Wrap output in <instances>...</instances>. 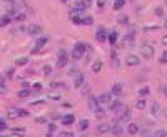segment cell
Listing matches in <instances>:
<instances>
[{"instance_id":"1","label":"cell","mask_w":167,"mask_h":137,"mask_svg":"<svg viewBox=\"0 0 167 137\" xmlns=\"http://www.w3.org/2000/svg\"><path fill=\"white\" fill-rule=\"evenodd\" d=\"M84 52H85V44L77 42L75 47H74V50H72V59H75V60L82 59V57H84Z\"/></svg>"},{"instance_id":"2","label":"cell","mask_w":167,"mask_h":137,"mask_svg":"<svg viewBox=\"0 0 167 137\" xmlns=\"http://www.w3.org/2000/svg\"><path fill=\"white\" fill-rule=\"evenodd\" d=\"M7 115H9L10 119H17V117H25V115H28L27 110H20L17 109V107H10L9 110H7Z\"/></svg>"},{"instance_id":"3","label":"cell","mask_w":167,"mask_h":137,"mask_svg":"<svg viewBox=\"0 0 167 137\" xmlns=\"http://www.w3.org/2000/svg\"><path fill=\"white\" fill-rule=\"evenodd\" d=\"M69 64V54L67 50H60L59 52V57H57V67H65Z\"/></svg>"},{"instance_id":"4","label":"cell","mask_w":167,"mask_h":137,"mask_svg":"<svg viewBox=\"0 0 167 137\" xmlns=\"http://www.w3.org/2000/svg\"><path fill=\"white\" fill-rule=\"evenodd\" d=\"M140 55L144 57V59H152V57H154V47H152V45H149V44L142 45V47H140Z\"/></svg>"},{"instance_id":"5","label":"cell","mask_w":167,"mask_h":137,"mask_svg":"<svg viewBox=\"0 0 167 137\" xmlns=\"http://www.w3.org/2000/svg\"><path fill=\"white\" fill-rule=\"evenodd\" d=\"M139 64H140V59L137 55H134V54L125 57V65H129V67H137Z\"/></svg>"},{"instance_id":"6","label":"cell","mask_w":167,"mask_h":137,"mask_svg":"<svg viewBox=\"0 0 167 137\" xmlns=\"http://www.w3.org/2000/svg\"><path fill=\"white\" fill-rule=\"evenodd\" d=\"M107 30H105L104 27H99L97 28V32H95V39H97V42H105L107 40Z\"/></svg>"},{"instance_id":"7","label":"cell","mask_w":167,"mask_h":137,"mask_svg":"<svg viewBox=\"0 0 167 137\" xmlns=\"http://www.w3.org/2000/svg\"><path fill=\"white\" fill-rule=\"evenodd\" d=\"M25 30H27V34H30V35H40V34H42V27L37 25V24H32V25H28Z\"/></svg>"},{"instance_id":"8","label":"cell","mask_w":167,"mask_h":137,"mask_svg":"<svg viewBox=\"0 0 167 137\" xmlns=\"http://www.w3.org/2000/svg\"><path fill=\"white\" fill-rule=\"evenodd\" d=\"M111 134H114L115 137H119V135H122L124 134V127L120 126L119 122H115V124H112L111 126Z\"/></svg>"},{"instance_id":"9","label":"cell","mask_w":167,"mask_h":137,"mask_svg":"<svg viewBox=\"0 0 167 137\" xmlns=\"http://www.w3.org/2000/svg\"><path fill=\"white\" fill-rule=\"evenodd\" d=\"M134 44H136V37H134V34H127L124 37V40H122V45H124V47H134Z\"/></svg>"},{"instance_id":"10","label":"cell","mask_w":167,"mask_h":137,"mask_svg":"<svg viewBox=\"0 0 167 137\" xmlns=\"http://www.w3.org/2000/svg\"><path fill=\"white\" fill-rule=\"evenodd\" d=\"M47 42H48V37H40V39L35 42V47H34V52H39L42 47H45L47 45Z\"/></svg>"},{"instance_id":"11","label":"cell","mask_w":167,"mask_h":137,"mask_svg":"<svg viewBox=\"0 0 167 137\" xmlns=\"http://www.w3.org/2000/svg\"><path fill=\"white\" fill-rule=\"evenodd\" d=\"M109 107H111V110H112V112H120L122 109H124V104H122L120 101H111Z\"/></svg>"},{"instance_id":"12","label":"cell","mask_w":167,"mask_h":137,"mask_svg":"<svg viewBox=\"0 0 167 137\" xmlns=\"http://www.w3.org/2000/svg\"><path fill=\"white\" fill-rule=\"evenodd\" d=\"M97 101H99V104H111V101H112V94L104 92V94H100L99 97H97Z\"/></svg>"},{"instance_id":"13","label":"cell","mask_w":167,"mask_h":137,"mask_svg":"<svg viewBox=\"0 0 167 137\" xmlns=\"http://www.w3.org/2000/svg\"><path fill=\"white\" fill-rule=\"evenodd\" d=\"M89 109L92 112H95L99 109V101H97V97H94V95H89Z\"/></svg>"},{"instance_id":"14","label":"cell","mask_w":167,"mask_h":137,"mask_svg":"<svg viewBox=\"0 0 167 137\" xmlns=\"http://www.w3.org/2000/svg\"><path fill=\"white\" fill-rule=\"evenodd\" d=\"M111 94H112V95H115V97H120V95L124 94V87H122V84H114V85H112Z\"/></svg>"},{"instance_id":"15","label":"cell","mask_w":167,"mask_h":137,"mask_svg":"<svg viewBox=\"0 0 167 137\" xmlns=\"http://www.w3.org/2000/svg\"><path fill=\"white\" fill-rule=\"evenodd\" d=\"M150 112H152V115H156V117H157V115H161V105H159V102L157 101H152V102H150Z\"/></svg>"},{"instance_id":"16","label":"cell","mask_w":167,"mask_h":137,"mask_svg":"<svg viewBox=\"0 0 167 137\" xmlns=\"http://www.w3.org/2000/svg\"><path fill=\"white\" fill-rule=\"evenodd\" d=\"M85 80H87V79H85V75H84V74H77V77H75V82H74V85L77 87V89H80V87H82V85H85Z\"/></svg>"},{"instance_id":"17","label":"cell","mask_w":167,"mask_h":137,"mask_svg":"<svg viewBox=\"0 0 167 137\" xmlns=\"http://www.w3.org/2000/svg\"><path fill=\"white\" fill-rule=\"evenodd\" d=\"M139 131H140V129H139V126H137L136 122H130L127 126V134H130V135H136Z\"/></svg>"},{"instance_id":"18","label":"cell","mask_w":167,"mask_h":137,"mask_svg":"<svg viewBox=\"0 0 167 137\" xmlns=\"http://www.w3.org/2000/svg\"><path fill=\"white\" fill-rule=\"evenodd\" d=\"M74 120H75L74 115L67 114V115H64V117H62V124H64V126H72V124H74Z\"/></svg>"},{"instance_id":"19","label":"cell","mask_w":167,"mask_h":137,"mask_svg":"<svg viewBox=\"0 0 167 137\" xmlns=\"http://www.w3.org/2000/svg\"><path fill=\"white\" fill-rule=\"evenodd\" d=\"M89 5V2H85V0H74V7L75 9H80V10H85Z\"/></svg>"},{"instance_id":"20","label":"cell","mask_w":167,"mask_h":137,"mask_svg":"<svg viewBox=\"0 0 167 137\" xmlns=\"http://www.w3.org/2000/svg\"><path fill=\"white\" fill-rule=\"evenodd\" d=\"M100 70H102V60H100V59H97L95 62H94V64H92V72H100Z\"/></svg>"},{"instance_id":"21","label":"cell","mask_w":167,"mask_h":137,"mask_svg":"<svg viewBox=\"0 0 167 137\" xmlns=\"http://www.w3.org/2000/svg\"><path fill=\"white\" fill-rule=\"evenodd\" d=\"M109 131H111L109 124H99V126H97V132H99V134H105V132H109Z\"/></svg>"},{"instance_id":"22","label":"cell","mask_w":167,"mask_h":137,"mask_svg":"<svg viewBox=\"0 0 167 137\" xmlns=\"http://www.w3.org/2000/svg\"><path fill=\"white\" fill-rule=\"evenodd\" d=\"M92 24H94L92 15H82V25H92Z\"/></svg>"},{"instance_id":"23","label":"cell","mask_w":167,"mask_h":137,"mask_svg":"<svg viewBox=\"0 0 167 137\" xmlns=\"http://www.w3.org/2000/svg\"><path fill=\"white\" fill-rule=\"evenodd\" d=\"M10 20H12L10 15H3V17H0V27H7L10 24Z\"/></svg>"},{"instance_id":"24","label":"cell","mask_w":167,"mask_h":137,"mask_svg":"<svg viewBox=\"0 0 167 137\" xmlns=\"http://www.w3.org/2000/svg\"><path fill=\"white\" fill-rule=\"evenodd\" d=\"M107 42H111L112 45H114V44L117 42V32H115V30H112L111 34L107 35Z\"/></svg>"},{"instance_id":"25","label":"cell","mask_w":167,"mask_h":137,"mask_svg":"<svg viewBox=\"0 0 167 137\" xmlns=\"http://www.w3.org/2000/svg\"><path fill=\"white\" fill-rule=\"evenodd\" d=\"M69 15H70V17H75V15H84V10H80V9H75V7H72V9L69 10Z\"/></svg>"},{"instance_id":"26","label":"cell","mask_w":167,"mask_h":137,"mask_svg":"<svg viewBox=\"0 0 167 137\" xmlns=\"http://www.w3.org/2000/svg\"><path fill=\"white\" fill-rule=\"evenodd\" d=\"M124 5H125V0H115L114 2V10H120Z\"/></svg>"},{"instance_id":"27","label":"cell","mask_w":167,"mask_h":137,"mask_svg":"<svg viewBox=\"0 0 167 137\" xmlns=\"http://www.w3.org/2000/svg\"><path fill=\"white\" fill-rule=\"evenodd\" d=\"M27 64H28V59H27V57L17 59V62H15V65H17V67H22V65H27Z\"/></svg>"},{"instance_id":"28","label":"cell","mask_w":167,"mask_h":137,"mask_svg":"<svg viewBox=\"0 0 167 137\" xmlns=\"http://www.w3.org/2000/svg\"><path fill=\"white\" fill-rule=\"evenodd\" d=\"M79 127H80V131H87V129H89V120L82 119V120H80V124H79Z\"/></svg>"},{"instance_id":"29","label":"cell","mask_w":167,"mask_h":137,"mask_svg":"<svg viewBox=\"0 0 167 137\" xmlns=\"http://www.w3.org/2000/svg\"><path fill=\"white\" fill-rule=\"evenodd\" d=\"M85 52H87L85 54V62H89L90 60V55H92V47L90 45H85Z\"/></svg>"},{"instance_id":"30","label":"cell","mask_w":167,"mask_h":137,"mask_svg":"<svg viewBox=\"0 0 167 137\" xmlns=\"http://www.w3.org/2000/svg\"><path fill=\"white\" fill-rule=\"evenodd\" d=\"M145 105H147V104H145V101H144V99H139V101L136 102V107H137V109H139V110L145 109Z\"/></svg>"},{"instance_id":"31","label":"cell","mask_w":167,"mask_h":137,"mask_svg":"<svg viewBox=\"0 0 167 137\" xmlns=\"http://www.w3.org/2000/svg\"><path fill=\"white\" fill-rule=\"evenodd\" d=\"M154 137H167V131H164V129H159V131H156Z\"/></svg>"},{"instance_id":"32","label":"cell","mask_w":167,"mask_h":137,"mask_svg":"<svg viewBox=\"0 0 167 137\" xmlns=\"http://www.w3.org/2000/svg\"><path fill=\"white\" fill-rule=\"evenodd\" d=\"M149 92H150L149 87H142V89L139 90V95H140V97H145V95H149Z\"/></svg>"},{"instance_id":"33","label":"cell","mask_w":167,"mask_h":137,"mask_svg":"<svg viewBox=\"0 0 167 137\" xmlns=\"http://www.w3.org/2000/svg\"><path fill=\"white\" fill-rule=\"evenodd\" d=\"M28 95H30V90H27V89H23V90H20V92H19L20 99H25V97H28Z\"/></svg>"},{"instance_id":"34","label":"cell","mask_w":167,"mask_h":137,"mask_svg":"<svg viewBox=\"0 0 167 137\" xmlns=\"http://www.w3.org/2000/svg\"><path fill=\"white\" fill-rule=\"evenodd\" d=\"M117 22H119V24H127L129 22L127 15H119V17H117Z\"/></svg>"},{"instance_id":"35","label":"cell","mask_w":167,"mask_h":137,"mask_svg":"<svg viewBox=\"0 0 167 137\" xmlns=\"http://www.w3.org/2000/svg\"><path fill=\"white\" fill-rule=\"evenodd\" d=\"M69 74H72V75H77V74H80V70H79V67H77V65H72L70 70H69Z\"/></svg>"},{"instance_id":"36","label":"cell","mask_w":167,"mask_h":137,"mask_svg":"<svg viewBox=\"0 0 167 137\" xmlns=\"http://www.w3.org/2000/svg\"><path fill=\"white\" fill-rule=\"evenodd\" d=\"M72 22L77 24V25H82V17H79V15H75V17H70Z\"/></svg>"},{"instance_id":"37","label":"cell","mask_w":167,"mask_h":137,"mask_svg":"<svg viewBox=\"0 0 167 137\" xmlns=\"http://www.w3.org/2000/svg\"><path fill=\"white\" fill-rule=\"evenodd\" d=\"M52 74V67L50 65H44V75H50Z\"/></svg>"},{"instance_id":"38","label":"cell","mask_w":167,"mask_h":137,"mask_svg":"<svg viewBox=\"0 0 167 137\" xmlns=\"http://www.w3.org/2000/svg\"><path fill=\"white\" fill-rule=\"evenodd\" d=\"M156 15H157V17H164V9H162V7H157V9H156Z\"/></svg>"},{"instance_id":"39","label":"cell","mask_w":167,"mask_h":137,"mask_svg":"<svg viewBox=\"0 0 167 137\" xmlns=\"http://www.w3.org/2000/svg\"><path fill=\"white\" fill-rule=\"evenodd\" d=\"M161 64H167V50L162 52V55H161Z\"/></svg>"},{"instance_id":"40","label":"cell","mask_w":167,"mask_h":137,"mask_svg":"<svg viewBox=\"0 0 167 137\" xmlns=\"http://www.w3.org/2000/svg\"><path fill=\"white\" fill-rule=\"evenodd\" d=\"M104 114H105V112H104L102 109H100V107H99V109H97V110H95V115H97V117H100V119H102V117H104Z\"/></svg>"},{"instance_id":"41","label":"cell","mask_w":167,"mask_h":137,"mask_svg":"<svg viewBox=\"0 0 167 137\" xmlns=\"http://www.w3.org/2000/svg\"><path fill=\"white\" fill-rule=\"evenodd\" d=\"M2 92H5V84H3V80L0 79V94Z\"/></svg>"},{"instance_id":"42","label":"cell","mask_w":167,"mask_h":137,"mask_svg":"<svg viewBox=\"0 0 167 137\" xmlns=\"http://www.w3.org/2000/svg\"><path fill=\"white\" fill-rule=\"evenodd\" d=\"M112 64H114V67H115V69H119V65H120V62H119V60H117V59H115V57H114V60H112Z\"/></svg>"},{"instance_id":"43","label":"cell","mask_w":167,"mask_h":137,"mask_svg":"<svg viewBox=\"0 0 167 137\" xmlns=\"http://www.w3.org/2000/svg\"><path fill=\"white\" fill-rule=\"evenodd\" d=\"M2 131H5V122H3V120H0V132Z\"/></svg>"},{"instance_id":"44","label":"cell","mask_w":167,"mask_h":137,"mask_svg":"<svg viewBox=\"0 0 167 137\" xmlns=\"http://www.w3.org/2000/svg\"><path fill=\"white\" fill-rule=\"evenodd\" d=\"M62 137H74L70 132H62Z\"/></svg>"},{"instance_id":"45","label":"cell","mask_w":167,"mask_h":137,"mask_svg":"<svg viewBox=\"0 0 167 137\" xmlns=\"http://www.w3.org/2000/svg\"><path fill=\"white\" fill-rule=\"evenodd\" d=\"M162 44H164V47H167V35L162 37Z\"/></svg>"},{"instance_id":"46","label":"cell","mask_w":167,"mask_h":137,"mask_svg":"<svg viewBox=\"0 0 167 137\" xmlns=\"http://www.w3.org/2000/svg\"><path fill=\"white\" fill-rule=\"evenodd\" d=\"M104 3H105V0H97V5L99 7H104Z\"/></svg>"},{"instance_id":"47","label":"cell","mask_w":167,"mask_h":137,"mask_svg":"<svg viewBox=\"0 0 167 137\" xmlns=\"http://www.w3.org/2000/svg\"><path fill=\"white\" fill-rule=\"evenodd\" d=\"M162 92H164V95L167 97V85H164V87H162Z\"/></svg>"},{"instance_id":"48","label":"cell","mask_w":167,"mask_h":137,"mask_svg":"<svg viewBox=\"0 0 167 137\" xmlns=\"http://www.w3.org/2000/svg\"><path fill=\"white\" fill-rule=\"evenodd\" d=\"M164 28H167V19L164 20Z\"/></svg>"},{"instance_id":"49","label":"cell","mask_w":167,"mask_h":137,"mask_svg":"<svg viewBox=\"0 0 167 137\" xmlns=\"http://www.w3.org/2000/svg\"><path fill=\"white\" fill-rule=\"evenodd\" d=\"M60 2H64V3H67V2H70V0H60Z\"/></svg>"},{"instance_id":"50","label":"cell","mask_w":167,"mask_h":137,"mask_svg":"<svg viewBox=\"0 0 167 137\" xmlns=\"http://www.w3.org/2000/svg\"><path fill=\"white\" fill-rule=\"evenodd\" d=\"M147 137H154V135H152V134H150V135H147Z\"/></svg>"},{"instance_id":"51","label":"cell","mask_w":167,"mask_h":137,"mask_svg":"<svg viewBox=\"0 0 167 137\" xmlns=\"http://www.w3.org/2000/svg\"><path fill=\"white\" fill-rule=\"evenodd\" d=\"M164 114H165V115H167V110H165V112H164Z\"/></svg>"},{"instance_id":"52","label":"cell","mask_w":167,"mask_h":137,"mask_svg":"<svg viewBox=\"0 0 167 137\" xmlns=\"http://www.w3.org/2000/svg\"><path fill=\"white\" fill-rule=\"evenodd\" d=\"M165 5H167V0H165Z\"/></svg>"},{"instance_id":"53","label":"cell","mask_w":167,"mask_h":137,"mask_svg":"<svg viewBox=\"0 0 167 137\" xmlns=\"http://www.w3.org/2000/svg\"><path fill=\"white\" fill-rule=\"evenodd\" d=\"M82 137H87V135H82Z\"/></svg>"},{"instance_id":"54","label":"cell","mask_w":167,"mask_h":137,"mask_svg":"<svg viewBox=\"0 0 167 137\" xmlns=\"http://www.w3.org/2000/svg\"><path fill=\"white\" fill-rule=\"evenodd\" d=\"M0 137H2V135H0Z\"/></svg>"}]
</instances>
